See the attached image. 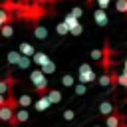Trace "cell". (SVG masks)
I'll return each mask as SVG.
<instances>
[{"instance_id": "cell-1", "label": "cell", "mask_w": 127, "mask_h": 127, "mask_svg": "<svg viewBox=\"0 0 127 127\" xmlns=\"http://www.w3.org/2000/svg\"><path fill=\"white\" fill-rule=\"evenodd\" d=\"M30 81H32L34 91H36L38 95H46V91L50 89V85H48V75H46L40 67L30 71Z\"/></svg>"}, {"instance_id": "cell-2", "label": "cell", "mask_w": 127, "mask_h": 127, "mask_svg": "<svg viewBox=\"0 0 127 127\" xmlns=\"http://www.w3.org/2000/svg\"><path fill=\"white\" fill-rule=\"evenodd\" d=\"M79 83H91V81H95V73H93V69H91V65L89 64H81L79 65Z\"/></svg>"}, {"instance_id": "cell-3", "label": "cell", "mask_w": 127, "mask_h": 127, "mask_svg": "<svg viewBox=\"0 0 127 127\" xmlns=\"http://www.w3.org/2000/svg\"><path fill=\"white\" fill-rule=\"evenodd\" d=\"M105 125H107V127H127V125H125V117H123L119 111H113L111 115H107Z\"/></svg>"}, {"instance_id": "cell-4", "label": "cell", "mask_w": 127, "mask_h": 127, "mask_svg": "<svg viewBox=\"0 0 127 127\" xmlns=\"http://www.w3.org/2000/svg\"><path fill=\"white\" fill-rule=\"evenodd\" d=\"M30 119V113L26 111V109H16L14 111V117H12V121H10V125L12 127H18L20 123H26Z\"/></svg>"}, {"instance_id": "cell-5", "label": "cell", "mask_w": 127, "mask_h": 127, "mask_svg": "<svg viewBox=\"0 0 127 127\" xmlns=\"http://www.w3.org/2000/svg\"><path fill=\"white\" fill-rule=\"evenodd\" d=\"M14 83H16L14 75H10V73H8L6 77H2V79H0V93H2V95H6L8 91H12Z\"/></svg>"}, {"instance_id": "cell-6", "label": "cell", "mask_w": 127, "mask_h": 127, "mask_svg": "<svg viewBox=\"0 0 127 127\" xmlns=\"http://www.w3.org/2000/svg\"><path fill=\"white\" fill-rule=\"evenodd\" d=\"M12 117H14V109L8 107V105H2L0 107V121L2 123H8V121H12Z\"/></svg>"}, {"instance_id": "cell-7", "label": "cell", "mask_w": 127, "mask_h": 127, "mask_svg": "<svg viewBox=\"0 0 127 127\" xmlns=\"http://www.w3.org/2000/svg\"><path fill=\"white\" fill-rule=\"evenodd\" d=\"M93 18H95V24H97V26H107V14H105V10L97 8V10L93 12Z\"/></svg>"}, {"instance_id": "cell-8", "label": "cell", "mask_w": 127, "mask_h": 127, "mask_svg": "<svg viewBox=\"0 0 127 127\" xmlns=\"http://www.w3.org/2000/svg\"><path fill=\"white\" fill-rule=\"evenodd\" d=\"M46 97H48V101L54 105V103H60L62 101V91L60 89H48L46 91Z\"/></svg>"}, {"instance_id": "cell-9", "label": "cell", "mask_w": 127, "mask_h": 127, "mask_svg": "<svg viewBox=\"0 0 127 127\" xmlns=\"http://www.w3.org/2000/svg\"><path fill=\"white\" fill-rule=\"evenodd\" d=\"M48 60H50V58H48V54H46V52H36V54L32 56V62H34L38 67H42Z\"/></svg>"}, {"instance_id": "cell-10", "label": "cell", "mask_w": 127, "mask_h": 127, "mask_svg": "<svg viewBox=\"0 0 127 127\" xmlns=\"http://www.w3.org/2000/svg\"><path fill=\"white\" fill-rule=\"evenodd\" d=\"M18 48H20L18 52H20L22 56H28V58H32V56L36 54V50H34V48H32V44H28V42H22Z\"/></svg>"}, {"instance_id": "cell-11", "label": "cell", "mask_w": 127, "mask_h": 127, "mask_svg": "<svg viewBox=\"0 0 127 127\" xmlns=\"http://www.w3.org/2000/svg\"><path fill=\"white\" fill-rule=\"evenodd\" d=\"M18 109H26L28 105H32V95H28V93H22L18 99Z\"/></svg>"}, {"instance_id": "cell-12", "label": "cell", "mask_w": 127, "mask_h": 127, "mask_svg": "<svg viewBox=\"0 0 127 127\" xmlns=\"http://www.w3.org/2000/svg\"><path fill=\"white\" fill-rule=\"evenodd\" d=\"M50 105H52V103L48 101V97H46V95H40V99H38V101L34 103V107H36V111H46V109H48Z\"/></svg>"}, {"instance_id": "cell-13", "label": "cell", "mask_w": 127, "mask_h": 127, "mask_svg": "<svg viewBox=\"0 0 127 127\" xmlns=\"http://www.w3.org/2000/svg\"><path fill=\"white\" fill-rule=\"evenodd\" d=\"M113 111H115L113 103H109V101H101V103H99V113H101V115H111Z\"/></svg>"}, {"instance_id": "cell-14", "label": "cell", "mask_w": 127, "mask_h": 127, "mask_svg": "<svg viewBox=\"0 0 127 127\" xmlns=\"http://www.w3.org/2000/svg\"><path fill=\"white\" fill-rule=\"evenodd\" d=\"M64 24L67 26V32H71V30H73V28H75V26L79 24V20H75L73 16H69V14H67V16L64 18Z\"/></svg>"}, {"instance_id": "cell-15", "label": "cell", "mask_w": 127, "mask_h": 127, "mask_svg": "<svg viewBox=\"0 0 127 127\" xmlns=\"http://www.w3.org/2000/svg\"><path fill=\"white\" fill-rule=\"evenodd\" d=\"M12 18H14V16H12L10 12H6V10H2V8H0V28H2L4 24H10V22H12Z\"/></svg>"}, {"instance_id": "cell-16", "label": "cell", "mask_w": 127, "mask_h": 127, "mask_svg": "<svg viewBox=\"0 0 127 127\" xmlns=\"http://www.w3.org/2000/svg\"><path fill=\"white\" fill-rule=\"evenodd\" d=\"M34 36H36L38 40H46V38H48V30H46L44 26H36V28H34Z\"/></svg>"}, {"instance_id": "cell-17", "label": "cell", "mask_w": 127, "mask_h": 127, "mask_svg": "<svg viewBox=\"0 0 127 127\" xmlns=\"http://www.w3.org/2000/svg\"><path fill=\"white\" fill-rule=\"evenodd\" d=\"M40 69H42V71H44L46 75H50V73H54V71H56V64H54L52 60H48V62H46V64H44V65H42Z\"/></svg>"}, {"instance_id": "cell-18", "label": "cell", "mask_w": 127, "mask_h": 127, "mask_svg": "<svg viewBox=\"0 0 127 127\" xmlns=\"http://www.w3.org/2000/svg\"><path fill=\"white\" fill-rule=\"evenodd\" d=\"M62 85H64V87H73V85H75V79H73V75L65 73V75L62 77Z\"/></svg>"}, {"instance_id": "cell-19", "label": "cell", "mask_w": 127, "mask_h": 127, "mask_svg": "<svg viewBox=\"0 0 127 127\" xmlns=\"http://www.w3.org/2000/svg\"><path fill=\"white\" fill-rule=\"evenodd\" d=\"M0 34H2L4 38H10V36L14 34V28H12V24H4V26L0 28Z\"/></svg>"}, {"instance_id": "cell-20", "label": "cell", "mask_w": 127, "mask_h": 127, "mask_svg": "<svg viewBox=\"0 0 127 127\" xmlns=\"http://www.w3.org/2000/svg\"><path fill=\"white\" fill-rule=\"evenodd\" d=\"M20 52H8V56H6V60H8V64H16L18 65V60H20Z\"/></svg>"}, {"instance_id": "cell-21", "label": "cell", "mask_w": 127, "mask_h": 127, "mask_svg": "<svg viewBox=\"0 0 127 127\" xmlns=\"http://www.w3.org/2000/svg\"><path fill=\"white\" fill-rule=\"evenodd\" d=\"M30 64H32V60H30L28 56H20V60H18V67L28 69V67H30Z\"/></svg>"}, {"instance_id": "cell-22", "label": "cell", "mask_w": 127, "mask_h": 127, "mask_svg": "<svg viewBox=\"0 0 127 127\" xmlns=\"http://www.w3.org/2000/svg\"><path fill=\"white\" fill-rule=\"evenodd\" d=\"M99 83H101V85H113V83H111V73H103V75L99 77Z\"/></svg>"}, {"instance_id": "cell-23", "label": "cell", "mask_w": 127, "mask_h": 127, "mask_svg": "<svg viewBox=\"0 0 127 127\" xmlns=\"http://www.w3.org/2000/svg\"><path fill=\"white\" fill-rule=\"evenodd\" d=\"M91 60L101 62V60H103V50H93V52H91Z\"/></svg>"}, {"instance_id": "cell-24", "label": "cell", "mask_w": 127, "mask_h": 127, "mask_svg": "<svg viewBox=\"0 0 127 127\" xmlns=\"http://www.w3.org/2000/svg\"><path fill=\"white\" fill-rule=\"evenodd\" d=\"M83 14V10L79 8V6H75V8H71V12H69V16H73L75 20H79V16Z\"/></svg>"}, {"instance_id": "cell-25", "label": "cell", "mask_w": 127, "mask_h": 127, "mask_svg": "<svg viewBox=\"0 0 127 127\" xmlns=\"http://www.w3.org/2000/svg\"><path fill=\"white\" fill-rule=\"evenodd\" d=\"M125 6H127V0H117V4H115L117 12H121V14H125Z\"/></svg>"}, {"instance_id": "cell-26", "label": "cell", "mask_w": 127, "mask_h": 127, "mask_svg": "<svg viewBox=\"0 0 127 127\" xmlns=\"http://www.w3.org/2000/svg\"><path fill=\"white\" fill-rule=\"evenodd\" d=\"M58 34H60V36H65V34H69V32H67V26H65L64 22H60V24H58Z\"/></svg>"}, {"instance_id": "cell-27", "label": "cell", "mask_w": 127, "mask_h": 127, "mask_svg": "<svg viewBox=\"0 0 127 127\" xmlns=\"http://www.w3.org/2000/svg\"><path fill=\"white\" fill-rule=\"evenodd\" d=\"M73 87H75V93H77V95L85 93V89H87V87H85V83H77V85H73Z\"/></svg>"}, {"instance_id": "cell-28", "label": "cell", "mask_w": 127, "mask_h": 127, "mask_svg": "<svg viewBox=\"0 0 127 127\" xmlns=\"http://www.w3.org/2000/svg\"><path fill=\"white\" fill-rule=\"evenodd\" d=\"M73 117H75V113H73L71 109H65V111H64V119H65V121H71Z\"/></svg>"}, {"instance_id": "cell-29", "label": "cell", "mask_w": 127, "mask_h": 127, "mask_svg": "<svg viewBox=\"0 0 127 127\" xmlns=\"http://www.w3.org/2000/svg\"><path fill=\"white\" fill-rule=\"evenodd\" d=\"M81 32H83V26H81V24H77V26H75V28H73L69 34H71V36H79Z\"/></svg>"}, {"instance_id": "cell-30", "label": "cell", "mask_w": 127, "mask_h": 127, "mask_svg": "<svg viewBox=\"0 0 127 127\" xmlns=\"http://www.w3.org/2000/svg\"><path fill=\"white\" fill-rule=\"evenodd\" d=\"M109 2H111V0H97V4H99V8H101V10H105V8L109 6Z\"/></svg>"}, {"instance_id": "cell-31", "label": "cell", "mask_w": 127, "mask_h": 127, "mask_svg": "<svg viewBox=\"0 0 127 127\" xmlns=\"http://www.w3.org/2000/svg\"><path fill=\"white\" fill-rule=\"evenodd\" d=\"M2 105H6V95L0 93V107H2Z\"/></svg>"}, {"instance_id": "cell-32", "label": "cell", "mask_w": 127, "mask_h": 127, "mask_svg": "<svg viewBox=\"0 0 127 127\" xmlns=\"http://www.w3.org/2000/svg\"><path fill=\"white\" fill-rule=\"evenodd\" d=\"M123 71H127V60H125V64H123Z\"/></svg>"}, {"instance_id": "cell-33", "label": "cell", "mask_w": 127, "mask_h": 127, "mask_svg": "<svg viewBox=\"0 0 127 127\" xmlns=\"http://www.w3.org/2000/svg\"><path fill=\"white\" fill-rule=\"evenodd\" d=\"M93 127H101V125H93Z\"/></svg>"}, {"instance_id": "cell-34", "label": "cell", "mask_w": 127, "mask_h": 127, "mask_svg": "<svg viewBox=\"0 0 127 127\" xmlns=\"http://www.w3.org/2000/svg\"><path fill=\"white\" fill-rule=\"evenodd\" d=\"M123 87H125V89H127V83H125V85H123Z\"/></svg>"}, {"instance_id": "cell-35", "label": "cell", "mask_w": 127, "mask_h": 127, "mask_svg": "<svg viewBox=\"0 0 127 127\" xmlns=\"http://www.w3.org/2000/svg\"><path fill=\"white\" fill-rule=\"evenodd\" d=\"M125 14H127V6H125Z\"/></svg>"}]
</instances>
